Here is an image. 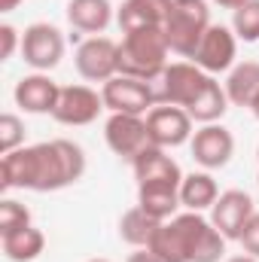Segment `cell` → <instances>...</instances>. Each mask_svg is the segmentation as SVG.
I'll return each mask as SVG.
<instances>
[{
    "instance_id": "32",
    "label": "cell",
    "mask_w": 259,
    "mask_h": 262,
    "mask_svg": "<svg viewBox=\"0 0 259 262\" xmlns=\"http://www.w3.org/2000/svg\"><path fill=\"white\" fill-rule=\"evenodd\" d=\"M18 3H21V0H0V9H3V12H12Z\"/></svg>"
},
{
    "instance_id": "25",
    "label": "cell",
    "mask_w": 259,
    "mask_h": 262,
    "mask_svg": "<svg viewBox=\"0 0 259 262\" xmlns=\"http://www.w3.org/2000/svg\"><path fill=\"white\" fill-rule=\"evenodd\" d=\"M232 31L244 43H259V0H247L232 12Z\"/></svg>"
},
{
    "instance_id": "10",
    "label": "cell",
    "mask_w": 259,
    "mask_h": 262,
    "mask_svg": "<svg viewBox=\"0 0 259 262\" xmlns=\"http://www.w3.org/2000/svg\"><path fill=\"white\" fill-rule=\"evenodd\" d=\"M104 140L113 149V156L134 162L146 146H149V131H146V119L134 116V113H113L104 125Z\"/></svg>"
},
{
    "instance_id": "37",
    "label": "cell",
    "mask_w": 259,
    "mask_h": 262,
    "mask_svg": "<svg viewBox=\"0 0 259 262\" xmlns=\"http://www.w3.org/2000/svg\"><path fill=\"white\" fill-rule=\"evenodd\" d=\"M256 156H259V149H256Z\"/></svg>"
},
{
    "instance_id": "9",
    "label": "cell",
    "mask_w": 259,
    "mask_h": 262,
    "mask_svg": "<svg viewBox=\"0 0 259 262\" xmlns=\"http://www.w3.org/2000/svg\"><path fill=\"white\" fill-rule=\"evenodd\" d=\"M146 131H149V143L162 146V149H174L183 146L186 140H192V116L183 107H171V104H156L146 113Z\"/></svg>"
},
{
    "instance_id": "28",
    "label": "cell",
    "mask_w": 259,
    "mask_h": 262,
    "mask_svg": "<svg viewBox=\"0 0 259 262\" xmlns=\"http://www.w3.org/2000/svg\"><path fill=\"white\" fill-rule=\"evenodd\" d=\"M238 241H241L244 253H250V256L259 259V213H253V216L247 220V226H244V232H241Z\"/></svg>"
},
{
    "instance_id": "24",
    "label": "cell",
    "mask_w": 259,
    "mask_h": 262,
    "mask_svg": "<svg viewBox=\"0 0 259 262\" xmlns=\"http://www.w3.org/2000/svg\"><path fill=\"white\" fill-rule=\"evenodd\" d=\"M229 110V98H226V89L210 76V82L204 85V92L195 98V104L186 110L192 116V122H201V125H210V122H220Z\"/></svg>"
},
{
    "instance_id": "30",
    "label": "cell",
    "mask_w": 259,
    "mask_h": 262,
    "mask_svg": "<svg viewBox=\"0 0 259 262\" xmlns=\"http://www.w3.org/2000/svg\"><path fill=\"white\" fill-rule=\"evenodd\" d=\"M125 262H162V259H159V256H156L153 250H146V247H140V250H137V253H131V256H128Z\"/></svg>"
},
{
    "instance_id": "14",
    "label": "cell",
    "mask_w": 259,
    "mask_h": 262,
    "mask_svg": "<svg viewBox=\"0 0 259 262\" xmlns=\"http://www.w3.org/2000/svg\"><path fill=\"white\" fill-rule=\"evenodd\" d=\"M189 146H192V159L201 168L217 171V168L229 165V159L235 152V137H232V131L226 128V125L210 122V125H201V128L195 131Z\"/></svg>"
},
{
    "instance_id": "15",
    "label": "cell",
    "mask_w": 259,
    "mask_h": 262,
    "mask_svg": "<svg viewBox=\"0 0 259 262\" xmlns=\"http://www.w3.org/2000/svg\"><path fill=\"white\" fill-rule=\"evenodd\" d=\"M58 95H61V85L49 76V73H31V76H21L15 82V107H21L25 113H49L55 110L58 104Z\"/></svg>"
},
{
    "instance_id": "3",
    "label": "cell",
    "mask_w": 259,
    "mask_h": 262,
    "mask_svg": "<svg viewBox=\"0 0 259 262\" xmlns=\"http://www.w3.org/2000/svg\"><path fill=\"white\" fill-rule=\"evenodd\" d=\"M168 40L162 28L128 31L119 43V73L143 82H156L168 67Z\"/></svg>"
},
{
    "instance_id": "27",
    "label": "cell",
    "mask_w": 259,
    "mask_h": 262,
    "mask_svg": "<svg viewBox=\"0 0 259 262\" xmlns=\"http://www.w3.org/2000/svg\"><path fill=\"white\" fill-rule=\"evenodd\" d=\"M25 143V122L15 113H3L0 116V152H12Z\"/></svg>"
},
{
    "instance_id": "22",
    "label": "cell",
    "mask_w": 259,
    "mask_h": 262,
    "mask_svg": "<svg viewBox=\"0 0 259 262\" xmlns=\"http://www.w3.org/2000/svg\"><path fill=\"white\" fill-rule=\"evenodd\" d=\"M217 198H220L217 180H213L207 171H192V174L183 177V183H180V204H183L186 210L201 213V210L213 207Z\"/></svg>"
},
{
    "instance_id": "29",
    "label": "cell",
    "mask_w": 259,
    "mask_h": 262,
    "mask_svg": "<svg viewBox=\"0 0 259 262\" xmlns=\"http://www.w3.org/2000/svg\"><path fill=\"white\" fill-rule=\"evenodd\" d=\"M21 49V37L12 25H0V61L12 58V52Z\"/></svg>"
},
{
    "instance_id": "33",
    "label": "cell",
    "mask_w": 259,
    "mask_h": 262,
    "mask_svg": "<svg viewBox=\"0 0 259 262\" xmlns=\"http://www.w3.org/2000/svg\"><path fill=\"white\" fill-rule=\"evenodd\" d=\"M226 262H259V259L250 256V253H244V256H232V259H226Z\"/></svg>"
},
{
    "instance_id": "6",
    "label": "cell",
    "mask_w": 259,
    "mask_h": 262,
    "mask_svg": "<svg viewBox=\"0 0 259 262\" xmlns=\"http://www.w3.org/2000/svg\"><path fill=\"white\" fill-rule=\"evenodd\" d=\"M21 58L37 73H46V70L58 67L61 58H64V34L49 21L28 25L25 34H21Z\"/></svg>"
},
{
    "instance_id": "19",
    "label": "cell",
    "mask_w": 259,
    "mask_h": 262,
    "mask_svg": "<svg viewBox=\"0 0 259 262\" xmlns=\"http://www.w3.org/2000/svg\"><path fill=\"white\" fill-rule=\"evenodd\" d=\"M137 204L149 216L165 223L180 207V186H174V183H143V186H137Z\"/></svg>"
},
{
    "instance_id": "5",
    "label": "cell",
    "mask_w": 259,
    "mask_h": 262,
    "mask_svg": "<svg viewBox=\"0 0 259 262\" xmlns=\"http://www.w3.org/2000/svg\"><path fill=\"white\" fill-rule=\"evenodd\" d=\"M207 82H210V73H204L195 61H174L156 79V104L189 110Z\"/></svg>"
},
{
    "instance_id": "31",
    "label": "cell",
    "mask_w": 259,
    "mask_h": 262,
    "mask_svg": "<svg viewBox=\"0 0 259 262\" xmlns=\"http://www.w3.org/2000/svg\"><path fill=\"white\" fill-rule=\"evenodd\" d=\"M213 3H217V6H223V9H232V12H235V9H241L247 0H213Z\"/></svg>"
},
{
    "instance_id": "11",
    "label": "cell",
    "mask_w": 259,
    "mask_h": 262,
    "mask_svg": "<svg viewBox=\"0 0 259 262\" xmlns=\"http://www.w3.org/2000/svg\"><path fill=\"white\" fill-rule=\"evenodd\" d=\"M101 110H107L104 98L92 85H64L58 95V104L52 110V119L61 125L79 128V125H92Z\"/></svg>"
},
{
    "instance_id": "17",
    "label": "cell",
    "mask_w": 259,
    "mask_h": 262,
    "mask_svg": "<svg viewBox=\"0 0 259 262\" xmlns=\"http://www.w3.org/2000/svg\"><path fill=\"white\" fill-rule=\"evenodd\" d=\"M171 0H125L116 9V21L122 34L128 31H143V28H165Z\"/></svg>"
},
{
    "instance_id": "4",
    "label": "cell",
    "mask_w": 259,
    "mask_h": 262,
    "mask_svg": "<svg viewBox=\"0 0 259 262\" xmlns=\"http://www.w3.org/2000/svg\"><path fill=\"white\" fill-rule=\"evenodd\" d=\"M207 28H210V9L204 0H171L168 18L162 28L171 52L192 58Z\"/></svg>"
},
{
    "instance_id": "18",
    "label": "cell",
    "mask_w": 259,
    "mask_h": 262,
    "mask_svg": "<svg viewBox=\"0 0 259 262\" xmlns=\"http://www.w3.org/2000/svg\"><path fill=\"white\" fill-rule=\"evenodd\" d=\"M67 21L73 31L98 37L113 21V6H110V0H70L67 3Z\"/></svg>"
},
{
    "instance_id": "16",
    "label": "cell",
    "mask_w": 259,
    "mask_h": 262,
    "mask_svg": "<svg viewBox=\"0 0 259 262\" xmlns=\"http://www.w3.org/2000/svg\"><path fill=\"white\" fill-rule=\"evenodd\" d=\"M131 171H134L137 186H143V183H174V186H180L183 183L180 165L162 146H153V143L131 162Z\"/></svg>"
},
{
    "instance_id": "2",
    "label": "cell",
    "mask_w": 259,
    "mask_h": 262,
    "mask_svg": "<svg viewBox=\"0 0 259 262\" xmlns=\"http://www.w3.org/2000/svg\"><path fill=\"white\" fill-rule=\"evenodd\" d=\"M162 262H220L226 253V238L201 213L186 210L159 226L149 247Z\"/></svg>"
},
{
    "instance_id": "26",
    "label": "cell",
    "mask_w": 259,
    "mask_h": 262,
    "mask_svg": "<svg viewBox=\"0 0 259 262\" xmlns=\"http://www.w3.org/2000/svg\"><path fill=\"white\" fill-rule=\"evenodd\" d=\"M21 226H31V210L25 204H18L15 198H3L0 201V235L15 232Z\"/></svg>"
},
{
    "instance_id": "23",
    "label": "cell",
    "mask_w": 259,
    "mask_h": 262,
    "mask_svg": "<svg viewBox=\"0 0 259 262\" xmlns=\"http://www.w3.org/2000/svg\"><path fill=\"white\" fill-rule=\"evenodd\" d=\"M159 220L156 216H149L140 204L137 207H131V210H125L122 213V220H119V238L125 241V244H131V247H149V241H153V235L159 232Z\"/></svg>"
},
{
    "instance_id": "8",
    "label": "cell",
    "mask_w": 259,
    "mask_h": 262,
    "mask_svg": "<svg viewBox=\"0 0 259 262\" xmlns=\"http://www.w3.org/2000/svg\"><path fill=\"white\" fill-rule=\"evenodd\" d=\"M76 73L89 82H107L119 73V43L110 37H89L79 43L76 55Z\"/></svg>"
},
{
    "instance_id": "21",
    "label": "cell",
    "mask_w": 259,
    "mask_h": 262,
    "mask_svg": "<svg viewBox=\"0 0 259 262\" xmlns=\"http://www.w3.org/2000/svg\"><path fill=\"white\" fill-rule=\"evenodd\" d=\"M226 98L235 107H250L259 95V61H241L229 70L226 79Z\"/></svg>"
},
{
    "instance_id": "35",
    "label": "cell",
    "mask_w": 259,
    "mask_h": 262,
    "mask_svg": "<svg viewBox=\"0 0 259 262\" xmlns=\"http://www.w3.org/2000/svg\"><path fill=\"white\" fill-rule=\"evenodd\" d=\"M89 262H110V259H89Z\"/></svg>"
},
{
    "instance_id": "36",
    "label": "cell",
    "mask_w": 259,
    "mask_h": 262,
    "mask_svg": "<svg viewBox=\"0 0 259 262\" xmlns=\"http://www.w3.org/2000/svg\"><path fill=\"white\" fill-rule=\"evenodd\" d=\"M256 183H259V177H256Z\"/></svg>"
},
{
    "instance_id": "12",
    "label": "cell",
    "mask_w": 259,
    "mask_h": 262,
    "mask_svg": "<svg viewBox=\"0 0 259 262\" xmlns=\"http://www.w3.org/2000/svg\"><path fill=\"white\" fill-rule=\"evenodd\" d=\"M235 55H238V37L235 31H229L226 25H210L195 49L192 61L204 73H223L235 67Z\"/></svg>"
},
{
    "instance_id": "34",
    "label": "cell",
    "mask_w": 259,
    "mask_h": 262,
    "mask_svg": "<svg viewBox=\"0 0 259 262\" xmlns=\"http://www.w3.org/2000/svg\"><path fill=\"white\" fill-rule=\"evenodd\" d=\"M250 110H253V116H256V119H259V95H256V101L250 104Z\"/></svg>"
},
{
    "instance_id": "13",
    "label": "cell",
    "mask_w": 259,
    "mask_h": 262,
    "mask_svg": "<svg viewBox=\"0 0 259 262\" xmlns=\"http://www.w3.org/2000/svg\"><path fill=\"white\" fill-rule=\"evenodd\" d=\"M253 213H256L253 210V198L244 189H226V192H220L217 204L210 207V223L220 229V235L226 241H238L244 226H247V220Z\"/></svg>"
},
{
    "instance_id": "1",
    "label": "cell",
    "mask_w": 259,
    "mask_h": 262,
    "mask_svg": "<svg viewBox=\"0 0 259 262\" xmlns=\"http://www.w3.org/2000/svg\"><path fill=\"white\" fill-rule=\"evenodd\" d=\"M85 174V152L73 140H43L18 146L0 159V189L58 192Z\"/></svg>"
},
{
    "instance_id": "7",
    "label": "cell",
    "mask_w": 259,
    "mask_h": 262,
    "mask_svg": "<svg viewBox=\"0 0 259 262\" xmlns=\"http://www.w3.org/2000/svg\"><path fill=\"white\" fill-rule=\"evenodd\" d=\"M101 98H104V107L110 113L143 116V113H149L156 107V89H153V82H143V79H134V76H122V73H116L113 79L104 82Z\"/></svg>"
},
{
    "instance_id": "20",
    "label": "cell",
    "mask_w": 259,
    "mask_h": 262,
    "mask_svg": "<svg viewBox=\"0 0 259 262\" xmlns=\"http://www.w3.org/2000/svg\"><path fill=\"white\" fill-rule=\"evenodd\" d=\"M0 244L9 262H34L46 250V235L37 226H21L15 232L0 235Z\"/></svg>"
}]
</instances>
